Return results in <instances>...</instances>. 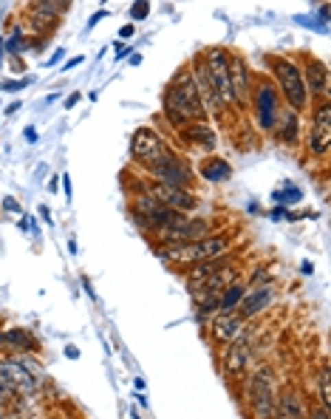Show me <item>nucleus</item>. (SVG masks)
Masks as SVG:
<instances>
[{
  "label": "nucleus",
  "mask_w": 331,
  "mask_h": 419,
  "mask_svg": "<svg viewBox=\"0 0 331 419\" xmlns=\"http://www.w3.org/2000/svg\"><path fill=\"white\" fill-rule=\"evenodd\" d=\"M161 111H164V116H168V122L173 128H187L190 122H198L204 116L201 97H198V88H196L190 68H181V71L173 77V82L168 85V91H164Z\"/></svg>",
  "instance_id": "f257e3e1"
},
{
  "label": "nucleus",
  "mask_w": 331,
  "mask_h": 419,
  "mask_svg": "<svg viewBox=\"0 0 331 419\" xmlns=\"http://www.w3.org/2000/svg\"><path fill=\"white\" fill-rule=\"evenodd\" d=\"M272 74L275 82L280 88L283 100L289 102V108L295 113H300L303 108H309V94H306V85H303V71L286 57H272Z\"/></svg>",
  "instance_id": "f03ea898"
},
{
  "label": "nucleus",
  "mask_w": 331,
  "mask_h": 419,
  "mask_svg": "<svg viewBox=\"0 0 331 419\" xmlns=\"http://www.w3.org/2000/svg\"><path fill=\"white\" fill-rule=\"evenodd\" d=\"M249 408L255 419H272L275 411V385H272V371L258 368L249 380Z\"/></svg>",
  "instance_id": "7ed1b4c3"
},
{
  "label": "nucleus",
  "mask_w": 331,
  "mask_h": 419,
  "mask_svg": "<svg viewBox=\"0 0 331 419\" xmlns=\"http://www.w3.org/2000/svg\"><path fill=\"white\" fill-rule=\"evenodd\" d=\"M168 153V145L161 142V136L153 131V128H136L133 131V139H130V156L139 161L141 168H150L156 161Z\"/></svg>",
  "instance_id": "20e7f679"
},
{
  "label": "nucleus",
  "mask_w": 331,
  "mask_h": 419,
  "mask_svg": "<svg viewBox=\"0 0 331 419\" xmlns=\"http://www.w3.org/2000/svg\"><path fill=\"white\" fill-rule=\"evenodd\" d=\"M141 193L153 196L159 204H164L168 210H176V213H190V210L198 207V199L184 190V188H170V184H161V181H150L141 188Z\"/></svg>",
  "instance_id": "39448f33"
},
{
  "label": "nucleus",
  "mask_w": 331,
  "mask_h": 419,
  "mask_svg": "<svg viewBox=\"0 0 331 419\" xmlns=\"http://www.w3.org/2000/svg\"><path fill=\"white\" fill-rule=\"evenodd\" d=\"M0 383H3L14 397H32L37 391V380L26 368L23 360H0Z\"/></svg>",
  "instance_id": "423d86ee"
},
{
  "label": "nucleus",
  "mask_w": 331,
  "mask_h": 419,
  "mask_svg": "<svg viewBox=\"0 0 331 419\" xmlns=\"http://www.w3.org/2000/svg\"><path fill=\"white\" fill-rule=\"evenodd\" d=\"M148 173L156 176V181H161V184H170V188H184V190H187V184H190V179H193V173L187 170L184 161L176 159L170 150L164 153L156 165H150Z\"/></svg>",
  "instance_id": "0eeeda50"
},
{
  "label": "nucleus",
  "mask_w": 331,
  "mask_h": 419,
  "mask_svg": "<svg viewBox=\"0 0 331 419\" xmlns=\"http://www.w3.org/2000/svg\"><path fill=\"white\" fill-rule=\"evenodd\" d=\"M331 148V105L320 102L312 113V131H309V153L312 156H326Z\"/></svg>",
  "instance_id": "6e6552de"
},
{
  "label": "nucleus",
  "mask_w": 331,
  "mask_h": 419,
  "mask_svg": "<svg viewBox=\"0 0 331 419\" xmlns=\"http://www.w3.org/2000/svg\"><path fill=\"white\" fill-rule=\"evenodd\" d=\"M227 71H229V94L232 102L238 108L249 105V68L244 63V57L238 54H227Z\"/></svg>",
  "instance_id": "1a4fd4ad"
},
{
  "label": "nucleus",
  "mask_w": 331,
  "mask_h": 419,
  "mask_svg": "<svg viewBox=\"0 0 331 419\" xmlns=\"http://www.w3.org/2000/svg\"><path fill=\"white\" fill-rule=\"evenodd\" d=\"M255 113H258V128L275 131L277 125V91L269 82H258L255 88Z\"/></svg>",
  "instance_id": "9d476101"
},
{
  "label": "nucleus",
  "mask_w": 331,
  "mask_h": 419,
  "mask_svg": "<svg viewBox=\"0 0 331 419\" xmlns=\"http://www.w3.org/2000/svg\"><path fill=\"white\" fill-rule=\"evenodd\" d=\"M232 264V255H218V258H209V261H198V264H190V269H187V286H190V292H198L212 275H216L221 267Z\"/></svg>",
  "instance_id": "9b49d317"
},
{
  "label": "nucleus",
  "mask_w": 331,
  "mask_h": 419,
  "mask_svg": "<svg viewBox=\"0 0 331 419\" xmlns=\"http://www.w3.org/2000/svg\"><path fill=\"white\" fill-rule=\"evenodd\" d=\"M303 85H306V94L312 97H326L328 94V68L323 60L317 57H309V63H306V74H303Z\"/></svg>",
  "instance_id": "f8f14e48"
},
{
  "label": "nucleus",
  "mask_w": 331,
  "mask_h": 419,
  "mask_svg": "<svg viewBox=\"0 0 331 419\" xmlns=\"http://www.w3.org/2000/svg\"><path fill=\"white\" fill-rule=\"evenodd\" d=\"M241 329H244V320L235 312H218L209 326V335L216 343H232L235 337H241Z\"/></svg>",
  "instance_id": "ddd939ff"
},
{
  "label": "nucleus",
  "mask_w": 331,
  "mask_h": 419,
  "mask_svg": "<svg viewBox=\"0 0 331 419\" xmlns=\"http://www.w3.org/2000/svg\"><path fill=\"white\" fill-rule=\"evenodd\" d=\"M247 365H249V340L247 337H235L229 343V348L224 352V371L229 377H241Z\"/></svg>",
  "instance_id": "4468645a"
},
{
  "label": "nucleus",
  "mask_w": 331,
  "mask_h": 419,
  "mask_svg": "<svg viewBox=\"0 0 331 419\" xmlns=\"http://www.w3.org/2000/svg\"><path fill=\"white\" fill-rule=\"evenodd\" d=\"M272 419H309V416H306V408H303V403H300L297 394L286 388V391L275 394Z\"/></svg>",
  "instance_id": "2eb2a0df"
},
{
  "label": "nucleus",
  "mask_w": 331,
  "mask_h": 419,
  "mask_svg": "<svg viewBox=\"0 0 331 419\" xmlns=\"http://www.w3.org/2000/svg\"><path fill=\"white\" fill-rule=\"evenodd\" d=\"M181 136H184V142H190V145H196L201 150H216V145H218L216 131H212L209 125H204V122H190L187 128H181Z\"/></svg>",
  "instance_id": "dca6fc26"
},
{
  "label": "nucleus",
  "mask_w": 331,
  "mask_h": 419,
  "mask_svg": "<svg viewBox=\"0 0 331 419\" xmlns=\"http://www.w3.org/2000/svg\"><path fill=\"white\" fill-rule=\"evenodd\" d=\"M0 348H6V352H37V340L29 335V329H6L0 332Z\"/></svg>",
  "instance_id": "f3484780"
},
{
  "label": "nucleus",
  "mask_w": 331,
  "mask_h": 419,
  "mask_svg": "<svg viewBox=\"0 0 331 419\" xmlns=\"http://www.w3.org/2000/svg\"><path fill=\"white\" fill-rule=\"evenodd\" d=\"M272 304V289L266 286V289H255L252 295H244V300H241V306H238V315L241 320H247V317H255V315H261L266 306Z\"/></svg>",
  "instance_id": "a211bd4d"
},
{
  "label": "nucleus",
  "mask_w": 331,
  "mask_h": 419,
  "mask_svg": "<svg viewBox=\"0 0 331 419\" xmlns=\"http://www.w3.org/2000/svg\"><path fill=\"white\" fill-rule=\"evenodd\" d=\"M283 145H295L297 142V133H300V116L292 111V108H286V113H283V120L275 125V131H272Z\"/></svg>",
  "instance_id": "6ab92c4d"
},
{
  "label": "nucleus",
  "mask_w": 331,
  "mask_h": 419,
  "mask_svg": "<svg viewBox=\"0 0 331 419\" xmlns=\"http://www.w3.org/2000/svg\"><path fill=\"white\" fill-rule=\"evenodd\" d=\"M198 173L201 179L207 181H227L232 176V168H229V161H224L221 156H212V159H204L201 165H198Z\"/></svg>",
  "instance_id": "aec40b11"
},
{
  "label": "nucleus",
  "mask_w": 331,
  "mask_h": 419,
  "mask_svg": "<svg viewBox=\"0 0 331 419\" xmlns=\"http://www.w3.org/2000/svg\"><path fill=\"white\" fill-rule=\"evenodd\" d=\"M244 284L241 281H235V284H229L221 295H218V312H235L241 306V300H244Z\"/></svg>",
  "instance_id": "412c9836"
},
{
  "label": "nucleus",
  "mask_w": 331,
  "mask_h": 419,
  "mask_svg": "<svg viewBox=\"0 0 331 419\" xmlns=\"http://www.w3.org/2000/svg\"><path fill=\"white\" fill-rule=\"evenodd\" d=\"M29 9H32V6H29ZM57 20H60V17H52V14H45V12H37V9L29 12V23H32V29H34L37 34L52 32V29L57 26Z\"/></svg>",
  "instance_id": "4be33fe9"
},
{
  "label": "nucleus",
  "mask_w": 331,
  "mask_h": 419,
  "mask_svg": "<svg viewBox=\"0 0 331 419\" xmlns=\"http://www.w3.org/2000/svg\"><path fill=\"white\" fill-rule=\"evenodd\" d=\"M32 9L45 12V14H52V17H60L68 9V3H60V0H40V3H32Z\"/></svg>",
  "instance_id": "5701e85b"
},
{
  "label": "nucleus",
  "mask_w": 331,
  "mask_h": 419,
  "mask_svg": "<svg viewBox=\"0 0 331 419\" xmlns=\"http://www.w3.org/2000/svg\"><path fill=\"white\" fill-rule=\"evenodd\" d=\"M317 380H320V405L328 408V405H331V394H328V368H326V365L320 368Z\"/></svg>",
  "instance_id": "b1692460"
},
{
  "label": "nucleus",
  "mask_w": 331,
  "mask_h": 419,
  "mask_svg": "<svg viewBox=\"0 0 331 419\" xmlns=\"http://www.w3.org/2000/svg\"><path fill=\"white\" fill-rule=\"evenodd\" d=\"M148 12H150V3H145V0H139V3L130 6V17H133V20H145Z\"/></svg>",
  "instance_id": "393cba45"
},
{
  "label": "nucleus",
  "mask_w": 331,
  "mask_h": 419,
  "mask_svg": "<svg viewBox=\"0 0 331 419\" xmlns=\"http://www.w3.org/2000/svg\"><path fill=\"white\" fill-rule=\"evenodd\" d=\"M252 286H258V289H266V284H269V272L266 269H258L255 275H252V281H249Z\"/></svg>",
  "instance_id": "a878e982"
},
{
  "label": "nucleus",
  "mask_w": 331,
  "mask_h": 419,
  "mask_svg": "<svg viewBox=\"0 0 331 419\" xmlns=\"http://www.w3.org/2000/svg\"><path fill=\"white\" fill-rule=\"evenodd\" d=\"M12 400H14V394H12V391H9L3 383H0V408H6Z\"/></svg>",
  "instance_id": "bb28decb"
},
{
  "label": "nucleus",
  "mask_w": 331,
  "mask_h": 419,
  "mask_svg": "<svg viewBox=\"0 0 331 419\" xmlns=\"http://www.w3.org/2000/svg\"><path fill=\"white\" fill-rule=\"evenodd\" d=\"M20 49H26V43H23V34L14 32V37L9 40V52H20Z\"/></svg>",
  "instance_id": "cd10ccee"
},
{
  "label": "nucleus",
  "mask_w": 331,
  "mask_h": 419,
  "mask_svg": "<svg viewBox=\"0 0 331 419\" xmlns=\"http://www.w3.org/2000/svg\"><path fill=\"white\" fill-rule=\"evenodd\" d=\"M283 193H289V196H275V199H283V201H300V190H297V188H289V190H283Z\"/></svg>",
  "instance_id": "c85d7f7f"
},
{
  "label": "nucleus",
  "mask_w": 331,
  "mask_h": 419,
  "mask_svg": "<svg viewBox=\"0 0 331 419\" xmlns=\"http://www.w3.org/2000/svg\"><path fill=\"white\" fill-rule=\"evenodd\" d=\"M312 419H331V416H328V408H323V405H317V408L312 411Z\"/></svg>",
  "instance_id": "c756f323"
},
{
  "label": "nucleus",
  "mask_w": 331,
  "mask_h": 419,
  "mask_svg": "<svg viewBox=\"0 0 331 419\" xmlns=\"http://www.w3.org/2000/svg\"><path fill=\"white\" fill-rule=\"evenodd\" d=\"M26 85H29V80H20V82H6L3 88L6 91H14V88H26Z\"/></svg>",
  "instance_id": "7c9ffc66"
},
{
  "label": "nucleus",
  "mask_w": 331,
  "mask_h": 419,
  "mask_svg": "<svg viewBox=\"0 0 331 419\" xmlns=\"http://www.w3.org/2000/svg\"><path fill=\"white\" fill-rule=\"evenodd\" d=\"M77 102H80V94H71V97L65 100V108H74Z\"/></svg>",
  "instance_id": "2f4dec72"
},
{
  "label": "nucleus",
  "mask_w": 331,
  "mask_h": 419,
  "mask_svg": "<svg viewBox=\"0 0 331 419\" xmlns=\"http://www.w3.org/2000/svg\"><path fill=\"white\" fill-rule=\"evenodd\" d=\"M119 37H122V40H130V37H133V26H125V29L119 32Z\"/></svg>",
  "instance_id": "473e14b6"
},
{
  "label": "nucleus",
  "mask_w": 331,
  "mask_h": 419,
  "mask_svg": "<svg viewBox=\"0 0 331 419\" xmlns=\"http://www.w3.org/2000/svg\"><path fill=\"white\" fill-rule=\"evenodd\" d=\"M65 354H68V357H71V360H74V357H77V354H80V352H77V348H74V346H68V348H65Z\"/></svg>",
  "instance_id": "72a5a7b5"
},
{
  "label": "nucleus",
  "mask_w": 331,
  "mask_h": 419,
  "mask_svg": "<svg viewBox=\"0 0 331 419\" xmlns=\"http://www.w3.org/2000/svg\"><path fill=\"white\" fill-rule=\"evenodd\" d=\"M105 14H108V12H97V14H93V20H91V26H93V23H100V20L105 17Z\"/></svg>",
  "instance_id": "f704fd0d"
},
{
  "label": "nucleus",
  "mask_w": 331,
  "mask_h": 419,
  "mask_svg": "<svg viewBox=\"0 0 331 419\" xmlns=\"http://www.w3.org/2000/svg\"><path fill=\"white\" fill-rule=\"evenodd\" d=\"M130 419H139V416H136V414H133V411H130Z\"/></svg>",
  "instance_id": "c9c22d12"
},
{
  "label": "nucleus",
  "mask_w": 331,
  "mask_h": 419,
  "mask_svg": "<svg viewBox=\"0 0 331 419\" xmlns=\"http://www.w3.org/2000/svg\"><path fill=\"white\" fill-rule=\"evenodd\" d=\"M0 419H3V414H0Z\"/></svg>",
  "instance_id": "e433bc0d"
}]
</instances>
